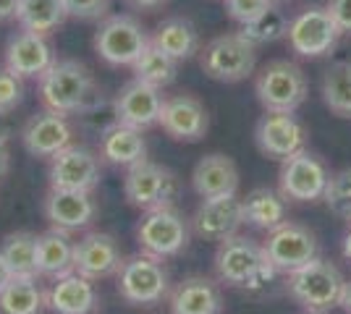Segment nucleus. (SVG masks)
Instances as JSON below:
<instances>
[{
	"mask_svg": "<svg viewBox=\"0 0 351 314\" xmlns=\"http://www.w3.org/2000/svg\"><path fill=\"white\" fill-rule=\"evenodd\" d=\"M213 265H215V275L220 283L231 285V288H247V291L263 288L273 275H278L267 265L263 244L241 233L218 241Z\"/></svg>",
	"mask_w": 351,
	"mask_h": 314,
	"instance_id": "obj_1",
	"label": "nucleus"
},
{
	"mask_svg": "<svg viewBox=\"0 0 351 314\" xmlns=\"http://www.w3.org/2000/svg\"><path fill=\"white\" fill-rule=\"evenodd\" d=\"M95 92H97V84L87 66L79 60H56L40 76V97L45 107L63 116H71V113L79 116Z\"/></svg>",
	"mask_w": 351,
	"mask_h": 314,
	"instance_id": "obj_2",
	"label": "nucleus"
},
{
	"mask_svg": "<svg viewBox=\"0 0 351 314\" xmlns=\"http://www.w3.org/2000/svg\"><path fill=\"white\" fill-rule=\"evenodd\" d=\"M286 280L291 299L309 314H328L330 309H336L346 283L341 270L320 257H315L304 267L289 272Z\"/></svg>",
	"mask_w": 351,
	"mask_h": 314,
	"instance_id": "obj_3",
	"label": "nucleus"
},
{
	"mask_svg": "<svg viewBox=\"0 0 351 314\" xmlns=\"http://www.w3.org/2000/svg\"><path fill=\"white\" fill-rule=\"evenodd\" d=\"M191 239V220L184 218L173 205L168 207L147 209L142 220L136 225V244L145 254H152L158 259L178 257Z\"/></svg>",
	"mask_w": 351,
	"mask_h": 314,
	"instance_id": "obj_4",
	"label": "nucleus"
},
{
	"mask_svg": "<svg viewBox=\"0 0 351 314\" xmlns=\"http://www.w3.org/2000/svg\"><path fill=\"white\" fill-rule=\"evenodd\" d=\"M121 299L132 306H155L171 293V278L162 259L152 254H136L123 259L116 275Z\"/></svg>",
	"mask_w": 351,
	"mask_h": 314,
	"instance_id": "obj_5",
	"label": "nucleus"
},
{
	"mask_svg": "<svg viewBox=\"0 0 351 314\" xmlns=\"http://www.w3.org/2000/svg\"><path fill=\"white\" fill-rule=\"evenodd\" d=\"M307 76L293 60H273L254 79V94L265 110L296 113L307 100Z\"/></svg>",
	"mask_w": 351,
	"mask_h": 314,
	"instance_id": "obj_6",
	"label": "nucleus"
},
{
	"mask_svg": "<svg viewBox=\"0 0 351 314\" xmlns=\"http://www.w3.org/2000/svg\"><path fill=\"white\" fill-rule=\"evenodd\" d=\"M199 66L210 79L223 84H236L254 74L257 47L244 40L239 31L220 34L199 50Z\"/></svg>",
	"mask_w": 351,
	"mask_h": 314,
	"instance_id": "obj_7",
	"label": "nucleus"
},
{
	"mask_svg": "<svg viewBox=\"0 0 351 314\" xmlns=\"http://www.w3.org/2000/svg\"><path fill=\"white\" fill-rule=\"evenodd\" d=\"M263 252L270 267L280 275H289L317 257V239L307 225L283 220L273 231H267V239L263 241Z\"/></svg>",
	"mask_w": 351,
	"mask_h": 314,
	"instance_id": "obj_8",
	"label": "nucleus"
},
{
	"mask_svg": "<svg viewBox=\"0 0 351 314\" xmlns=\"http://www.w3.org/2000/svg\"><path fill=\"white\" fill-rule=\"evenodd\" d=\"M149 45V37L134 16H108L95 31V50L108 66H134Z\"/></svg>",
	"mask_w": 351,
	"mask_h": 314,
	"instance_id": "obj_9",
	"label": "nucleus"
},
{
	"mask_svg": "<svg viewBox=\"0 0 351 314\" xmlns=\"http://www.w3.org/2000/svg\"><path fill=\"white\" fill-rule=\"evenodd\" d=\"M123 194H126V202L132 207L142 209V212L155 207H168L178 196V179H176L173 170H168L158 163H149V160H142L126 170Z\"/></svg>",
	"mask_w": 351,
	"mask_h": 314,
	"instance_id": "obj_10",
	"label": "nucleus"
},
{
	"mask_svg": "<svg viewBox=\"0 0 351 314\" xmlns=\"http://www.w3.org/2000/svg\"><path fill=\"white\" fill-rule=\"evenodd\" d=\"M341 29L325 5H309L289 18L286 40L296 55L302 58H322L336 47Z\"/></svg>",
	"mask_w": 351,
	"mask_h": 314,
	"instance_id": "obj_11",
	"label": "nucleus"
},
{
	"mask_svg": "<svg viewBox=\"0 0 351 314\" xmlns=\"http://www.w3.org/2000/svg\"><path fill=\"white\" fill-rule=\"evenodd\" d=\"M328 168L312 152L302 150L286 157L278 173V192L291 202H317L328 186Z\"/></svg>",
	"mask_w": 351,
	"mask_h": 314,
	"instance_id": "obj_12",
	"label": "nucleus"
},
{
	"mask_svg": "<svg viewBox=\"0 0 351 314\" xmlns=\"http://www.w3.org/2000/svg\"><path fill=\"white\" fill-rule=\"evenodd\" d=\"M50 189H71V192H95L100 186V155L87 147L69 144L56 157H50Z\"/></svg>",
	"mask_w": 351,
	"mask_h": 314,
	"instance_id": "obj_13",
	"label": "nucleus"
},
{
	"mask_svg": "<svg viewBox=\"0 0 351 314\" xmlns=\"http://www.w3.org/2000/svg\"><path fill=\"white\" fill-rule=\"evenodd\" d=\"M123 265V254L118 241L105 231H87L79 241H73V272L100 283L116 278Z\"/></svg>",
	"mask_w": 351,
	"mask_h": 314,
	"instance_id": "obj_14",
	"label": "nucleus"
},
{
	"mask_svg": "<svg viewBox=\"0 0 351 314\" xmlns=\"http://www.w3.org/2000/svg\"><path fill=\"white\" fill-rule=\"evenodd\" d=\"M254 142L257 150L270 160H286L296 152L304 150L307 144V131L296 120L293 113H278V110H265V116L257 120L254 129Z\"/></svg>",
	"mask_w": 351,
	"mask_h": 314,
	"instance_id": "obj_15",
	"label": "nucleus"
},
{
	"mask_svg": "<svg viewBox=\"0 0 351 314\" xmlns=\"http://www.w3.org/2000/svg\"><path fill=\"white\" fill-rule=\"evenodd\" d=\"M162 103H165V97H162L160 87H152L147 81L134 79V81L121 87L118 97L113 100V118L118 123L147 131V129L160 123Z\"/></svg>",
	"mask_w": 351,
	"mask_h": 314,
	"instance_id": "obj_16",
	"label": "nucleus"
},
{
	"mask_svg": "<svg viewBox=\"0 0 351 314\" xmlns=\"http://www.w3.org/2000/svg\"><path fill=\"white\" fill-rule=\"evenodd\" d=\"M244 225V209L239 194L205 196L191 218V231L205 241H223L236 236Z\"/></svg>",
	"mask_w": 351,
	"mask_h": 314,
	"instance_id": "obj_17",
	"label": "nucleus"
},
{
	"mask_svg": "<svg viewBox=\"0 0 351 314\" xmlns=\"http://www.w3.org/2000/svg\"><path fill=\"white\" fill-rule=\"evenodd\" d=\"M21 144H24V150L29 152L32 157L50 160L60 150H66L69 144H73V129L63 113H56V110L45 107L43 113H34L24 123Z\"/></svg>",
	"mask_w": 351,
	"mask_h": 314,
	"instance_id": "obj_18",
	"label": "nucleus"
},
{
	"mask_svg": "<svg viewBox=\"0 0 351 314\" xmlns=\"http://www.w3.org/2000/svg\"><path fill=\"white\" fill-rule=\"evenodd\" d=\"M158 126L176 142L194 144L205 139L210 129V116H207V107L194 94H173V97H165Z\"/></svg>",
	"mask_w": 351,
	"mask_h": 314,
	"instance_id": "obj_19",
	"label": "nucleus"
},
{
	"mask_svg": "<svg viewBox=\"0 0 351 314\" xmlns=\"http://www.w3.org/2000/svg\"><path fill=\"white\" fill-rule=\"evenodd\" d=\"M45 299H47V312L53 314H97L103 309V299L95 280L79 272L53 278L45 288Z\"/></svg>",
	"mask_w": 351,
	"mask_h": 314,
	"instance_id": "obj_20",
	"label": "nucleus"
},
{
	"mask_svg": "<svg viewBox=\"0 0 351 314\" xmlns=\"http://www.w3.org/2000/svg\"><path fill=\"white\" fill-rule=\"evenodd\" d=\"M45 218L60 231H84L97 220V202L92 192H71V189H50L45 196Z\"/></svg>",
	"mask_w": 351,
	"mask_h": 314,
	"instance_id": "obj_21",
	"label": "nucleus"
},
{
	"mask_svg": "<svg viewBox=\"0 0 351 314\" xmlns=\"http://www.w3.org/2000/svg\"><path fill=\"white\" fill-rule=\"evenodd\" d=\"M56 63L53 47L45 34L37 31H16L5 47V68L19 79H40Z\"/></svg>",
	"mask_w": 351,
	"mask_h": 314,
	"instance_id": "obj_22",
	"label": "nucleus"
},
{
	"mask_svg": "<svg viewBox=\"0 0 351 314\" xmlns=\"http://www.w3.org/2000/svg\"><path fill=\"white\" fill-rule=\"evenodd\" d=\"M171 314H223L220 285L207 275H189L168 293Z\"/></svg>",
	"mask_w": 351,
	"mask_h": 314,
	"instance_id": "obj_23",
	"label": "nucleus"
},
{
	"mask_svg": "<svg viewBox=\"0 0 351 314\" xmlns=\"http://www.w3.org/2000/svg\"><path fill=\"white\" fill-rule=\"evenodd\" d=\"M100 160L118 168H132L147 160V142L142 131L118 120L108 123L100 134Z\"/></svg>",
	"mask_w": 351,
	"mask_h": 314,
	"instance_id": "obj_24",
	"label": "nucleus"
},
{
	"mask_svg": "<svg viewBox=\"0 0 351 314\" xmlns=\"http://www.w3.org/2000/svg\"><path fill=\"white\" fill-rule=\"evenodd\" d=\"M191 186H194V192L202 196V199L205 196L236 194L239 192V168L223 152L205 155L199 163L194 165Z\"/></svg>",
	"mask_w": 351,
	"mask_h": 314,
	"instance_id": "obj_25",
	"label": "nucleus"
},
{
	"mask_svg": "<svg viewBox=\"0 0 351 314\" xmlns=\"http://www.w3.org/2000/svg\"><path fill=\"white\" fill-rule=\"evenodd\" d=\"M69 272H73L71 233L50 225V231L37 233V275L53 280Z\"/></svg>",
	"mask_w": 351,
	"mask_h": 314,
	"instance_id": "obj_26",
	"label": "nucleus"
},
{
	"mask_svg": "<svg viewBox=\"0 0 351 314\" xmlns=\"http://www.w3.org/2000/svg\"><path fill=\"white\" fill-rule=\"evenodd\" d=\"M149 42L155 47H160L162 53H168V55L176 58L178 63L194 58V55L202 50V47H199V31H197V27L191 24L189 18H184V16H171V18L160 21V24L155 27V31H152Z\"/></svg>",
	"mask_w": 351,
	"mask_h": 314,
	"instance_id": "obj_27",
	"label": "nucleus"
},
{
	"mask_svg": "<svg viewBox=\"0 0 351 314\" xmlns=\"http://www.w3.org/2000/svg\"><path fill=\"white\" fill-rule=\"evenodd\" d=\"M241 209H244V223L254 225L260 231H273L280 225L289 215L286 199L280 192H273L267 186L252 189L244 199H241Z\"/></svg>",
	"mask_w": 351,
	"mask_h": 314,
	"instance_id": "obj_28",
	"label": "nucleus"
},
{
	"mask_svg": "<svg viewBox=\"0 0 351 314\" xmlns=\"http://www.w3.org/2000/svg\"><path fill=\"white\" fill-rule=\"evenodd\" d=\"M47 309L40 278H11L0 288V314H43Z\"/></svg>",
	"mask_w": 351,
	"mask_h": 314,
	"instance_id": "obj_29",
	"label": "nucleus"
},
{
	"mask_svg": "<svg viewBox=\"0 0 351 314\" xmlns=\"http://www.w3.org/2000/svg\"><path fill=\"white\" fill-rule=\"evenodd\" d=\"M0 254L11 278H40L37 275V233L16 231L8 233L0 244Z\"/></svg>",
	"mask_w": 351,
	"mask_h": 314,
	"instance_id": "obj_30",
	"label": "nucleus"
},
{
	"mask_svg": "<svg viewBox=\"0 0 351 314\" xmlns=\"http://www.w3.org/2000/svg\"><path fill=\"white\" fill-rule=\"evenodd\" d=\"M69 18V11L63 5V0H19V11L16 21L21 24V29L37 31V34H50L56 31Z\"/></svg>",
	"mask_w": 351,
	"mask_h": 314,
	"instance_id": "obj_31",
	"label": "nucleus"
},
{
	"mask_svg": "<svg viewBox=\"0 0 351 314\" xmlns=\"http://www.w3.org/2000/svg\"><path fill=\"white\" fill-rule=\"evenodd\" d=\"M322 103L338 118H351V60H336L325 68Z\"/></svg>",
	"mask_w": 351,
	"mask_h": 314,
	"instance_id": "obj_32",
	"label": "nucleus"
},
{
	"mask_svg": "<svg viewBox=\"0 0 351 314\" xmlns=\"http://www.w3.org/2000/svg\"><path fill=\"white\" fill-rule=\"evenodd\" d=\"M132 71H134V79L147 81V84L162 90V87H168V84L176 81V76H178V60L171 58L168 53H162L160 47H155L149 42L145 53L132 66Z\"/></svg>",
	"mask_w": 351,
	"mask_h": 314,
	"instance_id": "obj_33",
	"label": "nucleus"
},
{
	"mask_svg": "<svg viewBox=\"0 0 351 314\" xmlns=\"http://www.w3.org/2000/svg\"><path fill=\"white\" fill-rule=\"evenodd\" d=\"M286 29H289V18L280 11L278 5H270L265 14H260L257 18H252L247 24H241L239 34L249 40L254 47L267 45V42H276L280 37H286Z\"/></svg>",
	"mask_w": 351,
	"mask_h": 314,
	"instance_id": "obj_34",
	"label": "nucleus"
},
{
	"mask_svg": "<svg viewBox=\"0 0 351 314\" xmlns=\"http://www.w3.org/2000/svg\"><path fill=\"white\" fill-rule=\"evenodd\" d=\"M322 199L336 218L351 223V168H343L328 179Z\"/></svg>",
	"mask_w": 351,
	"mask_h": 314,
	"instance_id": "obj_35",
	"label": "nucleus"
},
{
	"mask_svg": "<svg viewBox=\"0 0 351 314\" xmlns=\"http://www.w3.org/2000/svg\"><path fill=\"white\" fill-rule=\"evenodd\" d=\"M24 100V84L21 79L8 71V68H0V110L3 113H14L16 107Z\"/></svg>",
	"mask_w": 351,
	"mask_h": 314,
	"instance_id": "obj_36",
	"label": "nucleus"
},
{
	"mask_svg": "<svg viewBox=\"0 0 351 314\" xmlns=\"http://www.w3.org/2000/svg\"><path fill=\"white\" fill-rule=\"evenodd\" d=\"M66 11L73 18H82V21H100L108 14V5L110 0H63Z\"/></svg>",
	"mask_w": 351,
	"mask_h": 314,
	"instance_id": "obj_37",
	"label": "nucleus"
},
{
	"mask_svg": "<svg viewBox=\"0 0 351 314\" xmlns=\"http://www.w3.org/2000/svg\"><path fill=\"white\" fill-rule=\"evenodd\" d=\"M270 5H273V0H226V11L239 24H247L252 18H257Z\"/></svg>",
	"mask_w": 351,
	"mask_h": 314,
	"instance_id": "obj_38",
	"label": "nucleus"
},
{
	"mask_svg": "<svg viewBox=\"0 0 351 314\" xmlns=\"http://www.w3.org/2000/svg\"><path fill=\"white\" fill-rule=\"evenodd\" d=\"M325 8L330 11L341 34H351V0H328Z\"/></svg>",
	"mask_w": 351,
	"mask_h": 314,
	"instance_id": "obj_39",
	"label": "nucleus"
},
{
	"mask_svg": "<svg viewBox=\"0 0 351 314\" xmlns=\"http://www.w3.org/2000/svg\"><path fill=\"white\" fill-rule=\"evenodd\" d=\"M14 136V123H11V113L0 110V144H8V139Z\"/></svg>",
	"mask_w": 351,
	"mask_h": 314,
	"instance_id": "obj_40",
	"label": "nucleus"
},
{
	"mask_svg": "<svg viewBox=\"0 0 351 314\" xmlns=\"http://www.w3.org/2000/svg\"><path fill=\"white\" fill-rule=\"evenodd\" d=\"M16 11H19V0H0V21L16 18Z\"/></svg>",
	"mask_w": 351,
	"mask_h": 314,
	"instance_id": "obj_41",
	"label": "nucleus"
},
{
	"mask_svg": "<svg viewBox=\"0 0 351 314\" xmlns=\"http://www.w3.org/2000/svg\"><path fill=\"white\" fill-rule=\"evenodd\" d=\"M134 8H142V11H155V8H162L168 0H129Z\"/></svg>",
	"mask_w": 351,
	"mask_h": 314,
	"instance_id": "obj_42",
	"label": "nucleus"
},
{
	"mask_svg": "<svg viewBox=\"0 0 351 314\" xmlns=\"http://www.w3.org/2000/svg\"><path fill=\"white\" fill-rule=\"evenodd\" d=\"M338 306L343 309V314H351V280L343 283V291H341V301H338Z\"/></svg>",
	"mask_w": 351,
	"mask_h": 314,
	"instance_id": "obj_43",
	"label": "nucleus"
},
{
	"mask_svg": "<svg viewBox=\"0 0 351 314\" xmlns=\"http://www.w3.org/2000/svg\"><path fill=\"white\" fill-rule=\"evenodd\" d=\"M8 168H11V155L5 150V144H0V179L8 173Z\"/></svg>",
	"mask_w": 351,
	"mask_h": 314,
	"instance_id": "obj_44",
	"label": "nucleus"
},
{
	"mask_svg": "<svg viewBox=\"0 0 351 314\" xmlns=\"http://www.w3.org/2000/svg\"><path fill=\"white\" fill-rule=\"evenodd\" d=\"M11 280V272H8V267H5V259H3V254H0V288Z\"/></svg>",
	"mask_w": 351,
	"mask_h": 314,
	"instance_id": "obj_45",
	"label": "nucleus"
},
{
	"mask_svg": "<svg viewBox=\"0 0 351 314\" xmlns=\"http://www.w3.org/2000/svg\"><path fill=\"white\" fill-rule=\"evenodd\" d=\"M343 257L351 262V228H349V233L343 236Z\"/></svg>",
	"mask_w": 351,
	"mask_h": 314,
	"instance_id": "obj_46",
	"label": "nucleus"
},
{
	"mask_svg": "<svg viewBox=\"0 0 351 314\" xmlns=\"http://www.w3.org/2000/svg\"><path fill=\"white\" fill-rule=\"evenodd\" d=\"M273 3H276V0H273Z\"/></svg>",
	"mask_w": 351,
	"mask_h": 314,
	"instance_id": "obj_47",
	"label": "nucleus"
},
{
	"mask_svg": "<svg viewBox=\"0 0 351 314\" xmlns=\"http://www.w3.org/2000/svg\"><path fill=\"white\" fill-rule=\"evenodd\" d=\"M307 314H309V312H307Z\"/></svg>",
	"mask_w": 351,
	"mask_h": 314,
	"instance_id": "obj_48",
	"label": "nucleus"
}]
</instances>
